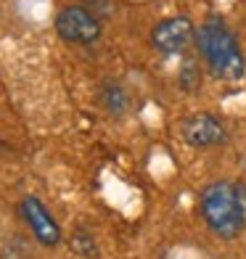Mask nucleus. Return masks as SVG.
Returning a JSON list of instances; mask_svg holds the SVG:
<instances>
[{
  "label": "nucleus",
  "instance_id": "2",
  "mask_svg": "<svg viewBox=\"0 0 246 259\" xmlns=\"http://www.w3.org/2000/svg\"><path fill=\"white\" fill-rule=\"evenodd\" d=\"M198 209H201L204 225L222 241L236 238L246 228L236 183H230V180H217L212 185H207L201 198H198Z\"/></svg>",
  "mask_w": 246,
  "mask_h": 259
},
{
  "label": "nucleus",
  "instance_id": "5",
  "mask_svg": "<svg viewBox=\"0 0 246 259\" xmlns=\"http://www.w3.org/2000/svg\"><path fill=\"white\" fill-rule=\"evenodd\" d=\"M193 40H196V27H193V21L188 16L164 19V21H159V24H154V29H151V45L164 56L183 53Z\"/></svg>",
  "mask_w": 246,
  "mask_h": 259
},
{
  "label": "nucleus",
  "instance_id": "6",
  "mask_svg": "<svg viewBox=\"0 0 246 259\" xmlns=\"http://www.w3.org/2000/svg\"><path fill=\"white\" fill-rule=\"evenodd\" d=\"M21 217H24L27 228L32 230V235L43 246H58L61 243V228H58V222L53 220V214L45 209V204L37 196H27L24 201H21Z\"/></svg>",
  "mask_w": 246,
  "mask_h": 259
},
{
  "label": "nucleus",
  "instance_id": "1",
  "mask_svg": "<svg viewBox=\"0 0 246 259\" xmlns=\"http://www.w3.org/2000/svg\"><path fill=\"white\" fill-rule=\"evenodd\" d=\"M196 48L217 79L238 82L246 77V58L241 53V45L222 19L212 16L196 29Z\"/></svg>",
  "mask_w": 246,
  "mask_h": 259
},
{
  "label": "nucleus",
  "instance_id": "4",
  "mask_svg": "<svg viewBox=\"0 0 246 259\" xmlns=\"http://www.w3.org/2000/svg\"><path fill=\"white\" fill-rule=\"evenodd\" d=\"M180 135L191 148H217L228 140V127L222 124L220 116L209 111H196L185 116L180 124Z\"/></svg>",
  "mask_w": 246,
  "mask_h": 259
},
{
  "label": "nucleus",
  "instance_id": "8",
  "mask_svg": "<svg viewBox=\"0 0 246 259\" xmlns=\"http://www.w3.org/2000/svg\"><path fill=\"white\" fill-rule=\"evenodd\" d=\"M236 191H238V201H241V214H243V222H246V185L236 183Z\"/></svg>",
  "mask_w": 246,
  "mask_h": 259
},
{
  "label": "nucleus",
  "instance_id": "3",
  "mask_svg": "<svg viewBox=\"0 0 246 259\" xmlns=\"http://www.w3.org/2000/svg\"><path fill=\"white\" fill-rule=\"evenodd\" d=\"M56 32L66 42L90 45L101 37V21L82 6H66L56 14Z\"/></svg>",
  "mask_w": 246,
  "mask_h": 259
},
{
  "label": "nucleus",
  "instance_id": "7",
  "mask_svg": "<svg viewBox=\"0 0 246 259\" xmlns=\"http://www.w3.org/2000/svg\"><path fill=\"white\" fill-rule=\"evenodd\" d=\"M106 103H109V111L111 114H125L127 109V96L119 85H109L106 90Z\"/></svg>",
  "mask_w": 246,
  "mask_h": 259
}]
</instances>
